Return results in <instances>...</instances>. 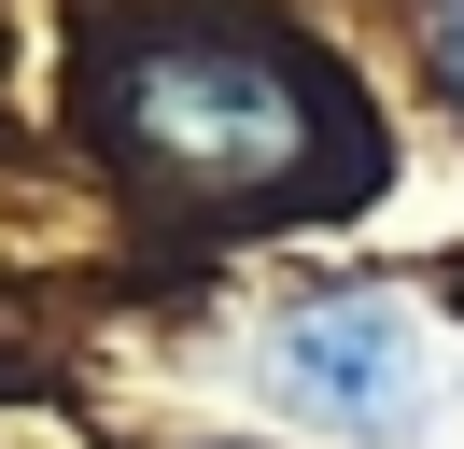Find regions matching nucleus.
Segmentation results:
<instances>
[{"label":"nucleus","mask_w":464,"mask_h":449,"mask_svg":"<svg viewBox=\"0 0 464 449\" xmlns=\"http://www.w3.org/2000/svg\"><path fill=\"white\" fill-rule=\"evenodd\" d=\"M267 379H282V407L338 421V435H394L422 407V337L394 295H310L267 323Z\"/></svg>","instance_id":"obj_2"},{"label":"nucleus","mask_w":464,"mask_h":449,"mask_svg":"<svg viewBox=\"0 0 464 449\" xmlns=\"http://www.w3.org/2000/svg\"><path fill=\"white\" fill-rule=\"evenodd\" d=\"M99 140L141 196L198 224H239V211H295V196H338L352 183V140H338V99L295 71L282 43L226 14H169V28H127L99 56Z\"/></svg>","instance_id":"obj_1"},{"label":"nucleus","mask_w":464,"mask_h":449,"mask_svg":"<svg viewBox=\"0 0 464 449\" xmlns=\"http://www.w3.org/2000/svg\"><path fill=\"white\" fill-rule=\"evenodd\" d=\"M436 71H450V99H464V0H436Z\"/></svg>","instance_id":"obj_3"}]
</instances>
